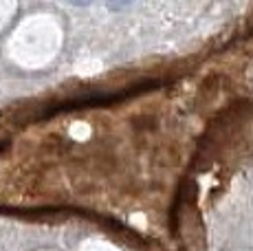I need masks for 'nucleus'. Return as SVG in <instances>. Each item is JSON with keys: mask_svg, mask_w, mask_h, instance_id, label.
I'll return each mask as SVG.
<instances>
[]
</instances>
